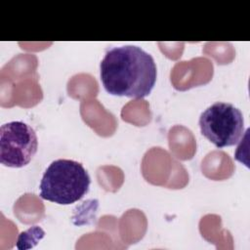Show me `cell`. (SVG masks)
<instances>
[{
  "instance_id": "3957f363",
  "label": "cell",
  "mask_w": 250,
  "mask_h": 250,
  "mask_svg": "<svg viewBox=\"0 0 250 250\" xmlns=\"http://www.w3.org/2000/svg\"><path fill=\"white\" fill-rule=\"evenodd\" d=\"M198 124L201 134L219 148L236 145L244 133L243 114L229 103L211 104L200 114Z\"/></svg>"
},
{
  "instance_id": "7a4b0ae2",
  "label": "cell",
  "mask_w": 250,
  "mask_h": 250,
  "mask_svg": "<svg viewBox=\"0 0 250 250\" xmlns=\"http://www.w3.org/2000/svg\"><path fill=\"white\" fill-rule=\"evenodd\" d=\"M90 184V176L81 163L71 159H57L42 176L40 197L61 205L72 204L86 195Z\"/></svg>"
},
{
  "instance_id": "5b68a950",
  "label": "cell",
  "mask_w": 250,
  "mask_h": 250,
  "mask_svg": "<svg viewBox=\"0 0 250 250\" xmlns=\"http://www.w3.org/2000/svg\"><path fill=\"white\" fill-rule=\"evenodd\" d=\"M44 234H45V232L40 227L34 226V227L30 228L29 229L22 231L19 235L17 247L19 249L27 248V243H29V242H33L35 245L37 243V241L40 240L44 236Z\"/></svg>"
},
{
  "instance_id": "277c9868",
  "label": "cell",
  "mask_w": 250,
  "mask_h": 250,
  "mask_svg": "<svg viewBox=\"0 0 250 250\" xmlns=\"http://www.w3.org/2000/svg\"><path fill=\"white\" fill-rule=\"evenodd\" d=\"M38 148V139L31 126L22 121H11L0 128V162L7 167L27 165Z\"/></svg>"
},
{
  "instance_id": "6da1fadb",
  "label": "cell",
  "mask_w": 250,
  "mask_h": 250,
  "mask_svg": "<svg viewBox=\"0 0 250 250\" xmlns=\"http://www.w3.org/2000/svg\"><path fill=\"white\" fill-rule=\"evenodd\" d=\"M101 82L104 90L117 97H147L157 77L155 62L141 47L126 45L109 48L100 63Z\"/></svg>"
}]
</instances>
